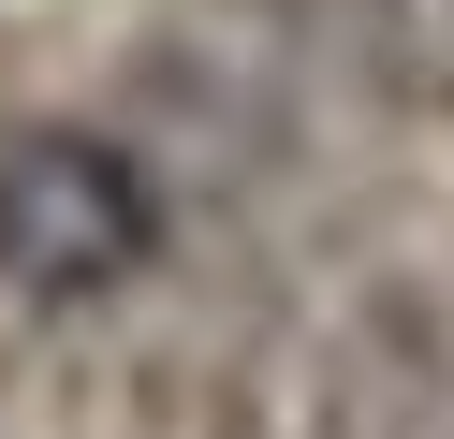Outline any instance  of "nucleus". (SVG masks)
I'll use <instances>...</instances> for the list:
<instances>
[{
    "label": "nucleus",
    "instance_id": "obj_1",
    "mask_svg": "<svg viewBox=\"0 0 454 439\" xmlns=\"http://www.w3.org/2000/svg\"><path fill=\"white\" fill-rule=\"evenodd\" d=\"M161 249V191L132 146L103 132H15L0 146V278L74 308V293H118Z\"/></svg>",
    "mask_w": 454,
    "mask_h": 439
}]
</instances>
